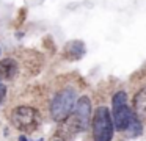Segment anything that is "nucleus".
<instances>
[{"label":"nucleus","instance_id":"nucleus-1","mask_svg":"<svg viewBox=\"0 0 146 141\" xmlns=\"http://www.w3.org/2000/svg\"><path fill=\"white\" fill-rule=\"evenodd\" d=\"M77 100V94L74 89L66 88V89H61L57 96L54 97L50 103V115L55 121H63L69 116V113L74 110Z\"/></svg>","mask_w":146,"mask_h":141},{"label":"nucleus","instance_id":"nucleus-13","mask_svg":"<svg viewBox=\"0 0 146 141\" xmlns=\"http://www.w3.org/2000/svg\"><path fill=\"white\" fill-rule=\"evenodd\" d=\"M54 141H58V140H54Z\"/></svg>","mask_w":146,"mask_h":141},{"label":"nucleus","instance_id":"nucleus-2","mask_svg":"<svg viewBox=\"0 0 146 141\" xmlns=\"http://www.w3.org/2000/svg\"><path fill=\"white\" fill-rule=\"evenodd\" d=\"M93 138L94 141H111L113 138V121L107 107H99L93 118Z\"/></svg>","mask_w":146,"mask_h":141},{"label":"nucleus","instance_id":"nucleus-11","mask_svg":"<svg viewBox=\"0 0 146 141\" xmlns=\"http://www.w3.org/2000/svg\"><path fill=\"white\" fill-rule=\"evenodd\" d=\"M19 141H29V140H27V136H24V135H21V136H19Z\"/></svg>","mask_w":146,"mask_h":141},{"label":"nucleus","instance_id":"nucleus-6","mask_svg":"<svg viewBox=\"0 0 146 141\" xmlns=\"http://www.w3.org/2000/svg\"><path fill=\"white\" fill-rule=\"evenodd\" d=\"M17 74V63L13 58H5L0 61V80H11Z\"/></svg>","mask_w":146,"mask_h":141},{"label":"nucleus","instance_id":"nucleus-10","mask_svg":"<svg viewBox=\"0 0 146 141\" xmlns=\"http://www.w3.org/2000/svg\"><path fill=\"white\" fill-rule=\"evenodd\" d=\"M5 96H7V86L5 85H0V102L5 99Z\"/></svg>","mask_w":146,"mask_h":141},{"label":"nucleus","instance_id":"nucleus-7","mask_svg":"<svg viewBox=\"0 0 146 141\" xmlns=\"http://www.w3.org/2000/svg\"><path fill=\"white\" fill-rule=\"evenodd\" d=\"M133 108H135V115L140 119H146V88L140 89L133 97Z\"/></svg>","mask_w":146,"mask_h":141},{"label":"nucleus","instance_id":"nucleus-5","mask_svg":"<svg viewBox=\"0 0 146 141\" xmlns=\"http://www.w3.org/2000/svg\"><path fill=\"white\" fill-rule=\"evenodd\" d=\"M76 121L79 124L80 130H85L90 125V118H91V102L86 96H82L79 100H76Z\"/></svg>","mask_w":146,"mask_h":141},{"label":"nucleus","instance_id":"nucleus-8","mask_svg":"<svg viewBox=\"0 0 146 141\" xmlns=\"http://www.w3.org/2000/svg\"><path fill=\"white\" fill-rule=\"evenodd\" d=\"M64 53L66 56H69L71 60H79L83 56L85 53V46H83L82 41H71L68 42V46L64 47Z\"/></svg>","mask_w":146,"mask_h":141},{"label":"nucleus","instance_id":"nucleus-12","mask_svg":"<svg viewBox=\"0 0 146 141\" xmlns=\"http://www.w3.org/2000/svg\"><path fill=\"white\" fill-rule=\"evenodd\" d=\"M0 53H2V49H0Z\"/></svg>","mask_w":146,"mask_h":141},{"label":"nucleus","instance_id":"nucleus-4","mask_svg":"<svg viewBox=\"0 0 146 141\" xmlns=\"http://www.w3.org/2000/svg\"><path fill=\"white\" fill-rule=\"evenodd\" d=\"M11 121L17 128H32L38 122V111L32 107H17L11 113Z\"/></svg>","mask_w":146,"mask_h":141},{"label":"nucleus","instance_id":"nucleus-3","mask_svg":"<svg viewBox=\"0 0 146 141\" xmlns=\"http://www.w3.org/2000/svg\"><path fill=\"white\" fill-rule=\"evenodd\" d=\"M111 102H113V119H111L113 127H116V130L124 132L133 116V113L127 105V94L124 91H118L113 96Z\"/></svg>","mask_w":146,"mask_h":141},{"label":"nucleus","instance_id":"nucleus-9","mask_svg":"<svg viewBox=\"0 0 146 141\" xmlns=\"http://www.w3.org/2000/svg\"><path fill=\"white\" fill-rule=\"evenodd\" d=\"M126 130L129 132L130 136H138V135H141V122H140V119L137 116H132V119H130Z\"/></svg>","mask_w":146,"mask_h":141}]
</instances>
